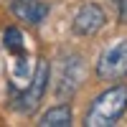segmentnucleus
<instances>
[{"mask_svg": "<svg viewBox=\"0 0 127 127\" xmlns=\"http://www.w3.org/2000/svg\"><path fill=\"white\" fill-rule=\"evenodd\" d=\"M114 5L120 10V23H127V0H114Z\"/></svg>", "mask_w": 127, "mask_h": 127, "instance_id": "1a4fd4ad", "label": "nucleus"}, {"mask_svg": "<svg viewBox=\"0 0 127 127\" xmlns=\"http://www.w3.org/2000/svg\"><path fill=\"white\" fill-rule=\"evenodd\" d=\"M69 125H74V120H71V107H69V104L51 107L43 117L38 120V127H69Z\"/></svg>", "mask_w": 127, "mask_h": 127, "instance_id": "0eeeda50", "label": "nucleus"}, {"mask_svg": "<svg viewBox=\"0 0 127 127\" xmlns=\"http://www.w3.org/2000/svg\"><path fill=\"white\" fill-rule=\"evenodd\" d=\"M104 23H107V13H104V8L97 5V3H87L79 8V13L74 15V33L76 36H94L99 33V31L104 28Z\"/></svg>", "mask_w": 127, "mask_h": 127, "instance_id": "20e7f679", "label": "nucleus"}, {"mask_svg": "<svg viewBox=\"0 0 127 127\" xmlns=\"http://www.w3.org/2000/svg\"><path fill=\"white\" fill-rule=\"evenodd\" d=\"M97 76L102 81H120L127 76V38L109 46L97 61Z\"/></svg>", "mask_w": 127, "mask_h": 127, "instance_id": "7ed1b4c3", "label": "nucleus"}, {"mask_svg": "<svg viewBox=\"0 0 127 127\" xmlns=\"http://www.w3.org/2000/svg\"><path fill=\"white\" fill-rule=\"evenodd\" d=\"M84 79V61L81 56H66L61 66V76H59V97H71L79 89V84Z\"/></svg>", "mask_w": 127, "mask_h": 127, "instance_id": "39448f33", "label": "nucleus"}, {"mask_svg": "<svg viewBox=\"0 0 127 127\" xmlns=\"http://www.w3.org/2000/svg\"><path fill=\"white\" fill-rule=\"evenodd\" d=\"M10 10H13L15 18L26 20L31 26L46 20V15H48V5L41 3V0H13V3H10Z\"/></svg>", "mask_w": 127, "mask_h": 127, "instance_id": "423d86ee", "label": "nucleus"}, {"mask_svg": "<svg viewBox=\"0 0 127 127\" xmlns=\"http://www.w3.org/2000/svg\"><path fill=\"white\" fill-rule=\"evenodd\" d=\"M3 41H5V48L8 51H13V54H23V33H20L18 28H8L5 31V36H3Z\"/></svg>", "mask_w": 127, "mask_h": 127, "instance_id": "6e6552de", "label": "nucleus"}, {"mask_svg": "<svg viewBox=\"0 0 127 127\" xmlns=\"http://www.w3.org/2000/svg\"><path fill=\"white\" fill-rule=\"evenodd\" d=\"M127 112V84H114L112 89L102 92L87 109L84 125L87 127H114Z\"/></svg>", "mask_w": 127, "mask_h": 127, "instance_id": "f257e3e1", "label": "nucleus"}, {"mask_svg": "<svg viewBox=\"0 0 127 127\" xmlns=\"http://www.w3.org/2000/svg\"><path fill=\"white\" fill-rule=\"evenodd\" d=\"M48 74H51L48 61L41 59L38 66H36L33 79H31V84H28V87H23V92L13 99L15 109H20V112H33V109L38 107L41 99H43V94H46V87H48Z\"/></svg>", "mask_w": 127, "mask_h": 127, "instance_id": "f03ea898", "label": "nucleus"}]
</instances>
